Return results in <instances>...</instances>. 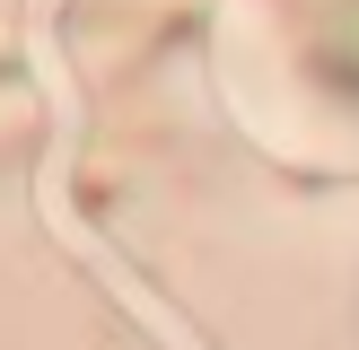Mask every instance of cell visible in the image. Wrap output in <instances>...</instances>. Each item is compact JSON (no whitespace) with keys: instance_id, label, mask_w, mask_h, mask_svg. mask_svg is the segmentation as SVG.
Masks as SVG:
<instances>
[]
</instances>
